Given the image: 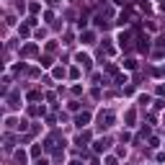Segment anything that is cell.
Masks as SVG:
<instances>
[{
    "label": "cell",
    "mask_w": 165,
    "mask_h": 165,
    "mask_svg": "<svg viewBox=\"0 0 165 165\" xmlns=\"http://www.w3.org/2000/svg\"><path fill=\"white\" fill-rule=\"evenodd\" d=\"M111 121H113V113H111V111L101 113V126H103V129H106V126H111Z\"/></svg>",
    "instance_id": "1"
},
{
    "label": "cell",
    "mask_w": 165,
    "mask_h": 165,
    "mask_svg": "<svg viewBox=\"0 0 165 165\" xmlns=\"http://www.w3.org/2000/svg\"><path fill=\"white\" fill-rule=\"evenodd\" d=\"M106 147H109V139H98V142H96V147H93V150H96V152H103Z\"/></svg>",
    "instance_id": "2"
},
{
    "label": "cell",
    "mask_w": 165,
    "mask_h": 165,
    "mask_svg": "<svg viewBox=\"0 0 165 165\" xmlns=\"http://www.w3.org/2000/svg\"><path fill=\"white\" fill-rule=\"evenodd\" d=\"M90 121V113H80V116H77V126H85Z\"/></svg>",
    "instance_id": "3"
},
{
    "label": "cell",
    "mask_w": 165,
    "mask_h": 165,
    "mask_svg": "<svg viewBox=\"0 0 165 165\" xmlns=\"http://www.w3.org/2000/svg\"><path fill=\"white\" fill-rule=\"evenodd\" d=\"M77 62H80L83 67H90V60H88V57H85V54H77Z\"/></svg>",
    "instance_id": "4"
},
{
    "label": "cell",
    "mask_w": 165,
    "mask_h": 165,
    "mask_svg": "<svg viewBox=\"0 0 165 165\" xmlns=\"http://www.w3.org/2000/svg\"><path fill=\"white\" fill-rule=\"evenodd\" d=\"M16 163L23 165V163H26V152H16Z\"/></svg>",
    "instance_id": "5"
},
{
    "label": "cell",
    "mask_w": 165,
    "mask_h": 165,
    "mask_svg": "<svg viewBox=\"0 0 165 165\" xmlns=\"http://www.w3.org/2000/svg\"><path fill=\"white\" fill-rule=\"evenodd\" d=\"M88 137H90L88 132H85V134H80V137H77V145H83V142H88Z\"/></svg>",
    "instance_id": "6"
},
{
    "label": "cell",
    "mask_w": 165,
    "mask_h": 165,
    "mask_svg": "<svg viewBox=\"0 0 165 165\" xmlns=\"http://www.w3.org/2000/svg\"><path fill=\"white\" fill-rule=\"evenodd\" d=\"M36 165H49V163H47V160H39V163H36Z\"/></svg>",
    "instance_id": "7"
},
{
    "label": "cell",
    "mask_w": 165,
    "mask_h": 165,
    "mask_svg": "<svg viewBox=\"0 0 165 165\" xmlns=\"http://www.w3.org/2000/svg\"><path fill=\"white\" fill-rule=\"evenodd\" d=\"M70 165H80V163H70Z\"/></svg>",
    "instance_id": "8"
}]
</instances>
